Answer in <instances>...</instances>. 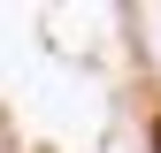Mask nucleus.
<instances>
[{
	"label": "nucleus",
	"instance_id": "obj_1",
	"mask_svg": "<svg viewBox=\"0 0 161 153\" xmlns=\"http://www.w3.org/2000/svg\"><path fill=\"white\" fill-rule=\"evenodd\" d=\"M153 153H161V107H153Z\"/></svg>",
	"mask_w": 161,
	"mask_h": 153
}]
</instances>
